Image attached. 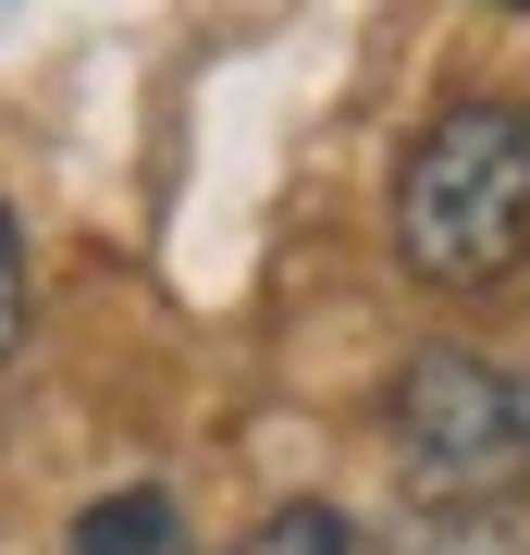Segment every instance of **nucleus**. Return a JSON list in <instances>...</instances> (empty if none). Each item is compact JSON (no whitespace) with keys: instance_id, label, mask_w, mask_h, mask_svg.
Instances as JSON below:
<instances>
[{"instance_id":"39448f33","label":"nucleus","mask_w":530,"mask_h":555,"mask_svg":"<svg viewBox=\"0 0 530 555\" xmlns=\"http://www.w3.org/2000/svg\"><path fill=\"white\" fill-rule=\"evenodd\" d=\"M25 346V247H13V210H0V371Z\"/></svg>"},{"instance_id":"7ed1b4c3","label":"nucleus","mask_w":530,"mask_h":555,"mask_svg":"<svg viewBox=\"0 0 530 555\" xmlns=\"http://www.w3.org/2000/svg\"><path fill=\"white\" fill-rule=\"evenodd\" d=\"M62 555H185V506L160 494V481H124V494H99V506L75 518Z\"/></svg>"},{"instance_id":"20e7f679","label":"nucleus","mask_w":530,"mask_h":555,"mask_svg":"<svg viewBox=\"0 0 530 555\" xmlns=\"http://www.w3.org/2000/svg\"><path fill=\"white\" fill-rule=\"evenodd\" d=\"M235 555H371V543H358V518H346V506H272Z\"/></svg>"},{"instance_id":"f257e3e1","label":"nucleus","mask_w":530,"mask_h":555,"mask_svg":"<svg viewBox=\"0 0 530 555\" xmlns=\"http://www.w3.org/2000/svg\"><path fill=\"white\" fill-rule=\"evenodd\" d=\"M395 259L444 297H481L530 259V100H456L395 160Z\"/></svg>"},{"instance_id":"423d86ee","label":"nucleus","mask_w":530,"mask_h":555,"mask_svg":"<svg viewBox=\"0 0 530 555\" xmlns=\"http://www.w3.org/2000/svg\"><path fill=\"white\" fill-rule=\"evenodd\" d=\"M506 13H530V0H506Z\"/></svg>"},{"instance_id":"f03ea898","label":"nucleus","mask_w":530,"mask_h":555,"mask_svg":"<svg viewBox=\"0 0 530 555\" xmlns=\"http://www.w3.org/2000/svg\"><path fill=\"white\" fill-rule=\"evenodd\" d=\"M395 456L432 506H506L530 481V383L469 346H419L395 371Z\"/></svg>"}]
</instances>
